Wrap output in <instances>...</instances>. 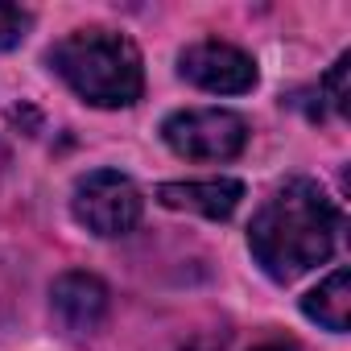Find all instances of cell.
I'll list each match as a JSON object with an SVG mask.
<instances>
[{"mask_svg":"<svg viewBox=\"0 0 351 351\" xmlns=\"http://www.w3.org/2000/svg\"><path fill=\"white\" fill-rule=\"evenodd\" d=\"M343 219L310 178H289L252 219L248 248L273 281H293L335 252Z\"/></svg>","mask_w":351,"mask_h":351,"instance_id":"obj_1","label":"cell"},{"mask_svg":"<svg viewBox=\"0 0 351 351\" xmlns=\"http://www.w3.org/2000/svg\"><path fill=\"white\" fill-rule=\"evenodd\" d=\"M50 66L71 83V91L95 108H128L141 99L145 71L128 38L108 29H79L50 50Z\"/></svg>","mask_w":351,"mask_h":351,"instance_id":"obj_2","label":"cell"},{"mask_svg":"<svg viewBox=\"0 0 351 351\" xmlns=\"http://www.w3.org/2000/svg\"><path fill=\"white\" fill-rule=\"evenodd\" d=\"M161 136L178 157L228 161L248 145V124L223 108H195V112H173L161 124Z\"/></svg>","mask_w":351,"mask_h":351,"instance_id":"obj_3","label":"cell"},{"mask_svg":"<svg viewBox=\"0 0 351 351\" xmlns=\"http://www.w3.org/2000/svg\"><path fill=\"white\" fill-rule=\"evenodd\" d=\"M75 219L95 236H124L141 223V191L116 169H95L75 186Z\"/></svg>","mask_w":351,"mask_h":351,"instance_id":"obj_4","label":"cell"},{"mask_svg":"<svg viewBox=\"0 0 351 351\" xmlns=\"http://www.w3.org/2000/svg\"><path fill=\"white\" fill-rule=\"evenodd\" d=\"M178 71L195 87L219 91V95H240V91H252V83H256V62L228 42H199V46L182 50Z\"/></svg>","mask_w":351,"mask_h":351,"instance_id":"obj_5","label":"cell"},{"mask_svg":"<svg viewBox=\"0 0 351 351\" xmlns=\"http://www.w3.org/2000/svg\"><path fill=\"white\" fill-rule=\"evenodd\" d=\"M50 302L66 330H95L108 314V285L91 273H62L50 289Z\"/></svg>","mask_w":351,"mask_h":351,"instance_id":"obj_6","label":"cell"},{"mask_svg":"<svg viewBox=\"0 0 351 351\" xmlns=\"http://www.w3.org/2000/svg\"><path fill=\"white\" fill-rule=\"evenodd\" d=\"M244 199V182L236 178H207V182H165L157 203L169 211H195L207 219H228Z\"/></svg>","mask_w":351,"mask_h":351,"instance_id":"obj_7","label":"cell"},{"mask_svg":"<svg viewBox=\"0 0 351 351\" xmlns=\"http://www.w3.org/2000/svg\"><path fill=\"white\" fill-rule=\"evenodd\" d=\"M302 310H306V318H314L318 326L343 335L347 322H351V273H347V269H335L318 289H310V293L302 298Z\"/></svg>","mask_w":351,"mask_h":351,"instance_id":"obj_8","label":"cell"},{"mask_svg":"<svg viewBox=\"0 0 351 351\" xmlns=\"http://www.w3.org/2000/svg\"><path fill=\"white\" fill-rule=\"evenodd\" d=\"M29 25H34V17H29L25 9L0 5V50H13V46L29 34Z\"/></svg>","mask_w":351,"mask_h":351,"instance_id":"obj_9","label":"cell"},{"mask_svg":"<svg viewBox=\"0 0 351 351\" xmlns=\"http://www.w3.org/2000/svg\"><path fill=\"white\" fill-rule=\"evenodd\" d=\"M347 75H351V54H343L335 66H330V75L322 79V87H326V99L335 104V112H351V95H347Z\"/></svg>","mask_w":351,"mask_h":351,"instance_id":"obj_10","label":"cell"},{"mask_svg":"<svg viewBox=\"0 0 351 351\" xmlns=\"http://www.w3.org/2000/svg\"><path fill=\"white\" fill-rule=\"evenodd\" d=\"M256 351H293L289 343H269V347H256Z\"/></svg>","mask_w":351,"mask_h":351,"instance_id":"obj_11","label":"cell"}]
</instances>
